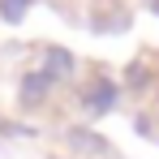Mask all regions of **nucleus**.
<instances>
[{
  "mask_svg": "<svg viewBox=\"0 0 159 159\" xmlns=\"http://www.w3.org/2000/svg\"><path fill=\"white\" fill-rule=\"evenodd\" d=\"M22 9H26V0H4V17H9V22H17Z\"/></svg>",
  "mask_w": 159,
  "mask_h": 159,
  "instance_id": "nucleus-1",
  "label": "nucleus"
}]
</instances>
